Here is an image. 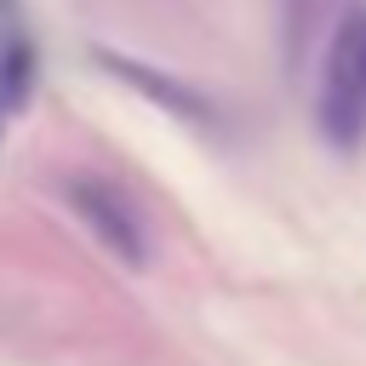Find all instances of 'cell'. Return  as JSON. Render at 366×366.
Wrapping results in <instances>:
<instances>
[{
  "instance_id": "obj_2",
  "label": "cell",
  "mask_w": 366,
  "mask_h": 366,
  "mask_svg": "<svg viewBox=\"0 0 366 366\" xmlns=\"http://www.w3.org/2000/svg\"><path fill=\"white\" fill-rule=\"evenodd\" d=\"M63 200H69V212L80 217V229H86L120 269H143V263H149V234H143L137 212H132L109 183H97V177H69V183H63Z\"/></svg>"
},
{
  "instance_id": "obj_5",
  "label": "cell",
  "mask_w": 366,
  "mask_h": 366,
  "mask_svg": "<svg viewBox=\"0 0 366 366\" xmlns=\"http://www.w3.org/2000/svg\"><path fill=\"white\" fill-rule=\"evenodd\" d=\"M355 6H360V0H326V11H332V17H343V11H355Z\"/></svg>"
},
{
  "instance_id": "obj_3",
  "label": "cell",
  "mask_w": 366,
  "mask_h": 366,
  "mask_svg": "<svg viewBox=\"0 0 366 366\" xmlns=\"http://www.w3.org/2000/svg\"><path fill=\"white\" fill-rule=\"evenodd\" d=\"M29 92H34V46L29 40H11L0 51V137L17 120V109L29 103Z\"/></svg>"
},
{
  "instance_id": "obj_1",
  "label": "cell",
  "mask_w": 366,
  "mask_h": 366,
  "mask_svg": "<svg viewBox=\"0 0 366 366\" xmlns=\"http://www.w3.org/2000/svg\"><path fill=\"white\" fill-rule=\"evenodd\" d=\"M92 63H97L109 80H120L126 92H137L143 103H154L160 114H177V120H189V126H212V120H217L212 97H206L194 80H183V74L149 63V57H132V51H120V46H92Z\"/></svg>"
},
{
  "instance_id": "obj_4",
  "label": "cell",
  "mask_w": 366,
  "mask_h": 366,
  "mask_svg": "<svg viewBox=\"0 0 366 366\" xmlns=\"http://www.w3.org/2000/svg\"><path fill=\"white\" fill-rule=\"evenodd\" d=\"M320 11H326V0H280V51H286V69H297L309 57Z\"/></svg>"
}]
</instances>
